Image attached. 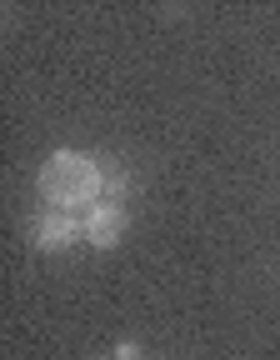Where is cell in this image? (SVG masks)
<instances>
[{
  "mask_svg": "<svg viewBox=\"0 0 280 360\" xmlns=\"http://www.w3.org/2000/svg\"><path fill=\"white\" fill-rule=\"evenodd\" d=\"M115 186V175L106 170V160L96 155H85V150H56L51 160L40 165V195L51 210H90V205H101Z\"/></svg>",
  "mask_w": 280,
  "mask_h": 360,
  "instance_id": "cell-1",
  "label": "cell"
},
{
  "mask_svg": "<svg viewBox=\"0 0 280 360\" xmlns=\"http://www.w3.org/2000/svg\"><path fill=\"white\" fill-rule=\"evenodd\" d=\"M30 236L40 250H70L75 240H85V215H65V210H35Z\"/></svg>",
  "mask_w": 280,
  "mask_h": 360,
  "instance_id": "cell-2",
  "label": "cell"
},
{
  "mask_svg": "<svg viewBox=\"0 0 280 360\" xmlns=\"http://www.w3.org/2000/svg\"><path fill=\"white\" fill-rule=\"evenodd\" d=\"M115 186H120V180H115ZM115 186H110V195H106L101 205L85 210V240L96 245V250H110V245L125 236V205L115 200Z\"/></svg>",
  "mask_w": 280,
  "mask_h": 360,
  "instance_id": "cell-3",
  "label": "cell"
},
{
  "mask_svg": "<svg viewBox=\"0 0 280 360\" xmlns=\"http://www.w3.org/2000/svg\"><path fill=\"white\" fill-rule=\"evenodd\" d=\"M106 360H140V350H135V340H120V345H115Z\"/></svg>",
  "mask_w": 280,
  "mask_h": 360,
  "instance_id": "cell-4",
  "label": "cell"
}]
</instances>
